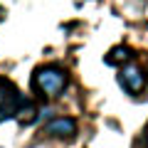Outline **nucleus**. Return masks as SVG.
I'll list each match as a JSON object with an SVG mask.
<instances>
[{
  "mask_svg": "<svg viewBox=\"0 0 148 148\" xmlns=\"http://www.w3.org/2000/svg\"><path fill=\"white\" fill-rule=\"evenodd\" d=\"M25 101L27 99L15 89H12L10 94H5L3 96V104H0V121H3V119H15L17 111H20V106L25 104Z\"/></svg>",
  "mask_w": 148,
  "mask_h": 148,
  "instance_id": "obj_4",
  "label": "nucleus"
},
{
  "mask_svg": "<svg viewBox=\"0 0 148 148\" xmlns=\"http://www.w3.org/2000/svg\"><path fill=\"white\" fill-rule=\"evenodd\" d=\"M0 148H3V146H0Z\"/></svg>",
  "mask_w": 148,
  "mask_h": 148,
  "instance_id": "obj_7",
  "label": "nucleus"
},
{
  "mask_svg": "<svg viewBox=\"0 0 148 148\" xmlns=\"http://www.w3.org/2000/svg\"><path fill=\"white\" fill-rule=\"evenodd\" d=\"M119 84L128 94H141L146 89V72L138 64H121V69H119Z\"/></svg>",
  "mask_w": 148,
  "mask_h": 148,
  "instance_id": "obj_2",
  "label": "nucleus"
},
{
  "mask_svg": "<svg viewBox=\"0 0 148 148\" xmlns=\"http://www.w3.org/2000/svg\"><path fill=\"white\" fill-rule=\"evenodd\" d=\"M128 57H131V49H128L126 45H119V47L109 49V54L104 57V62L109 64V67H121L123 62H128Z\"/></svg>",
  "mask_w": 148,
  "mask_h": 148,
  "instance_id": "obj_5",
  "label": "nucleus"
},
{
  "mask_svg": "<svg viewBox=\"0 0 148 148\" xmlns=\"http://www.w3.org/2000/svg\"><path fill=\"white\" fill-rule=\"evenodd\" d=\"M17 123L20 126H32V123L40 119V111H37V106L32 104V101H25V104L20 106V111H17Z\"/></svg>",
  "mask_w": 148,
  "mask_h": 148,
  "instance_id": "obj_6",
  "label": "nucleus"
},
{
  "mask_svg": "<svg viewBox=\"0 0 148 148\" xmlns=\"http://www.w3.org/2000/svg\"><path fill=\"white\" fill-rule=\"evenodd\" d=\"M69 86V74L67 69L57 67V64H47V67H40L32 77V89L40 94V99L52 101L59 99L64 94V89Z\"/></svg>",
  "mask_w": 148,
  "mask_h": 148,
  "instance_id": "obj_1",
  "label": "nucleus"
},
{
  "mask_svg": "<svg viewBox=\"0 0 148 148\" xmlns=\"http://www.w3.org/2000/svg\"><path fill=\"white\" fill-rule=\"evenodd\" d=\"M45 133L52 138H72L77 133V119L72 116H57L45 126Z\"/></svg>",
  "mask_w": 148,
  "mask_h": 148,
  "instance_id": "obj_3",
  "label": "nucleus"
}]
</instances>
